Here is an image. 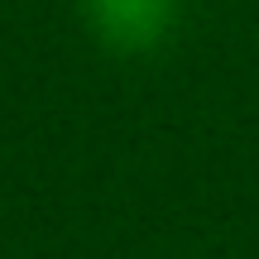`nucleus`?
Instances as JSON below:
<instances>
[{
    "label": "nucleus",
    "mask_w": 259,
    "mask_h": 259,
    "mask_svg": "<svg viewBox=\"0 0 259 259\" xmlns=\"http://www.w3.org/2000/svg\"><path fill=\"white\" fill-rule=\"evenodd\" d=\"M87 19L111 48H149L173 19V0H87Z\"/></svg>",
    "instance_id": "nucleus-1"
}]
</instances>
